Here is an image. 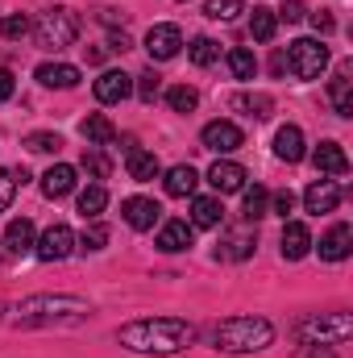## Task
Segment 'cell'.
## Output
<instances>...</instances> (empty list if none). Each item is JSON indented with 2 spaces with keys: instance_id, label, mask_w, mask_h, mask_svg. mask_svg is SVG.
Returning a JSON list of instances; mask_svg holds the SVG:
<instances>
[{
  "instance_id": "8fae6325",
  "label": "cell",
  "mask_w": 353,
  "mask_h": 358,
  "mask_svg": "<svg viewBox=\"0 0 353 358\" xmlns=\"http://www.w3.org/2000/svg\"><path fill=\"white\" fill-rule=\"evenodd\" d=\"M91 92H96L100 104H121V100L133 96V76H125V71H104Z\"/></svg>"
},
{
  "instance_id": "1f68e13d",
  "label": "cell",
  "mask_w": 353,
  "mask_h": 358,
  "mask_svg": "<svg viewBox=\"0 0 353 358\" xmlns=\"http://www.w3.org/2000/svg\"><path fill=\"white\" fill-rule=\"evenodd\" d=\"M246 192V221H258L270 213V192H266L262 183H254V187H241Z\"/></svg>"
},
{
  "instance_id": "7dc6e473",
  "label": "cell",
  "mask_w": 353,
  "mask_h": 358,
  "mask_svg": "<svg viewBox=\"0 0 353 358\" xmlns=\"http://www.w3.org/2000/svg\"><path fill=\"white\" fill-rule=\"evenodd\" d=\"M108 50H117V55H125V50H129V38H125V34H117V38L108 42Z\"/></svg>"
},
{
  "instance_id": "9c48e42d",
  "label": "cell",
  "mask_w": 353,
  "mask_h": 358,
  "mask_svg": "<svg viewBox=\"0 0 353 358\" xmlns=\"http://www.w3.org/2000/svg\"><path fill=\"white\" fill-rule=\"evenodd\" d=\"M200 142H204V150H216V155H233L246 138H241V129L233 125V121H208L204 125V134H200Z\"/></svg>"
},
{
  "instance_id": "5b68a950",
  "label": "cell",
  "mask_w": 353,
  "mask_h": 358,
  "mask_svg": "<svg viewBox=\"0 0 353 358\" xmlns=\"http://www.w3.org/2000/svg\"><path fill=\"white\" fill-rule=\"evenodd\" d=\"M283 63H287V71L295 80H320L324 67H329V46L320 38H295Z\"/></svg>"
},
{
  "instance_id": "8992f818",
  "label": "cell",
  "mask_w": 353,
  "mask_h": 358,
  "mask_svg": "<svg viewBox=\"0 0 353 358\" xmlns=\"http://www.w3.org/2000/svg\"><path fill=\"white\" fill-rule=\"evenodd\" d=\"M21 321H54L59 313H88V304L84 300H75V296H33V300H25L21 308Z\"/></svg>"
},
{
  "instance_id": "7c38bea8",
  "label": "cell",
  "mask_w": 353,
  "mask_h": 358,
  "mask_svg": "<svg viewBox=\"0 0 353 358\" xmlns=\"http://www.w3.org/2000/svg\"><path fill=\"white\" fill-rule=\"evenodd\" d=\"M121 217H125L129 229H154V221L163 217V208H158L154 200H146V196H129V200L121 204Z\"/></svg>"
},
{
  "instance_id": "83f0119b",
  "label": "cell",
  "mask_w": 353,
  "mask_h": 358,
  "mask_svg": "<svg viewBox=\"0 0 353 358\" xmlns=\"http://www.w3.org/2000/svg\"><path fill=\"white\" fill-rule=\"evenodd\" d=\"M274 29H278V17H274V8L254 4V8H250V34H254V42H270V38H274Z\"/></svg>"
},
{
  "instance_id": "ac0fdd59",
  "label": "cell",
  "mask_w": 353,
  "mask_h": 358,
  "mask_svg": "<svg viewBox=\"0 0 353 358\" xmlns=\"http://www.w3.org/2000/svg\"><path fill=\"white\" fill-rule=\"evenodd\" d=\"M308 250H312L308 225H303V221H287V229H283V259H287V263H299Z\"/></svg>"
},
{
  "instance_id": "b9f144b4",
  "label": "cell",
  "mask_w": 353,
  "mask_h": 358,
  "mask_svg": "<svg viewBox=\"0 0 353 358\" xmlns=\"http://www.w3.org/2000/svg\"><path fill=\"white\" fill-rule=\"evenodd\" d=\"M13 196H17V176L8 167H0V213L13 204Z\"/></svg>"
},
{
  "instance_id": "f1b7e54d",
  "label": "cell",
  "mask_w": 353,
  "mask_h": 358,
  "mask_svg": "<svg viewBox=\"0 0 353 358\" xmlns=\"http://www.w3.org/2000/svg\"><path fill=\"white\" fill-rule=\"evenodd\" d=\"M108 208V192L100 187V183H91L80 192V213H84V221H100V213Z\"/></svg>"
},
{
  "instance_id": "e0dca14e",
  "label": "cell",
  "mask_w": 353,
  "mask_h": 358,
  "mask_svg": "<svg viewBox=\"0 0 353 358\" xmlns=\"http://www.w3.org/2000/svg\"><path fill=\"white\" fill-rule=\"evenodd\" d=\"M225 221V204L216 196H195L191 200V229H216Z\"/></svg>"
},
{
  "instance_id": "30bf717a",
  "label": "cell",
  "mask_w": 353,
  "mask_h": 358,
  "mask_svg": "<svg viewBox=\"0 0 353 358\" xmlns=\"http://www.w3.org/2000/svg\"><path fill=\"white\" fill-rule=\"evenodd\" d=\"M303 204H308V213H312V217L333 213V208L341 204V187H337V179H316V183L303 192Z\"/></svg>"
},
{
  "instance_id": "e575fe53",
  "label": "cell",
  "mask_w": 353,
  "mask_h": 358,
  "mask_svg": "<svg viewBox=\"0 0 353 358\" xmlns=\"http://www.w3.org/2000/svg\"><path fill=\"white\" fill-rule=\"evenodd\" d=\"M167 104H171L175 113H191V108L200 104V92L187 88V84H175V88H167Z\"/></svg>"
},
{
  "instance_id": "60d3db41",
  "label": "cell",
  "mask_w": 353,
  "mask_h": 358,
  "mask_svg": "<svg viewBox=\"0 0 353 358\" xmlns=\"http://www.w3.org/2000/svg\"><path fill=\"white\" fill-rule=\"evenodd\" d=\"M274 17H278V21H287V25H295V21H303V17H308V4H303V0H283V8H278Z\"/></svg>"
},
{
  "instance_id": "836d02e7",
  "label": "cell",
  "mask_w": 353,
  "mask_h": 358,
  "mask_svg": "<svg viewBox=\"0 0 353 358\" xmlns=\"http://www.w3.org/2000/svg\"><path fill=\"white\" fill-rule=\"evenodd\" d=\"M84 171H88L91 179H108V171H112V163H108L104 146H88V150H84Z\"/></svg>"
},
{
  "instance_id": "6da1fadb",
  "label": "cell",
  "mask_w": 353,
  "mask_h": 358,
  "mask_svg": "<svg viewBox=\"0 0 353 358\" xmlns=\"http://www.w3.org/2000/svg\"><path fill=\"white\" fill-rule=\"evenodd\" d=\"M121 346L137 350V355H179L183 346L195 342V325L179 321V317H146V321H129L121 325Z\"/></svg>"
},
{
  "instance_id": "ffe728a7",
  "label": "cell",
  "mask_w": 353,
  "mask_h": 358,
  "mask_svg": "<svg viewBox=\"0 0 353 358\" xmlns=\"http://www.w3.org/2000/svg\"><path fill=\"white\" fill-rule=\"evenodd\" d=\"M274 155L283 159V163H299L308 150H303V129L299 125H283L278 134H274Z\"/></svg>"
},
{
  "instance_id": "d4e9b609",
  "label": "cell",
  "mask_w": 353,
  "mask_h": 358,
  "mask_svg": "<svg viewBox=\"0 0 353 358\" xmlns=\"http://www.w3.org/2000/svg\"><path fill=\"white\" fill-rule=\"evenodd\" d=\"M254 246H258V234L254 229H229L225 242H220V255L225 259H250Z\"/></svg>"
},
{
  "instance_id": "ab89813d",
  "label": "cell",
  "mask_w": 353,
  "mask_h": 358,
  "mask_svg": "<svg viewBox=\"0 0 353 358\" xmlns=\"http://www.w3.org/2000/svg\"><path fill=\"white\" fill-rule=\"evenodd\" d=\"M104 242H108V229L96 221L91 229H84V238H80V250H104Z\"/></svg>"
},
{
  "instance_id": "74e56055",
  "label": "cell",
  "mask_w": 353,
  "mask_h": 358,
  "mask_svg": "<svg viewBox=\"0 0 353 358\" xmlns=\"http://www.w3.org/2000/svg\"><path fill=\"white\" fill-rule=\"evenodd\" d=\"M59 146H63L59 134H29L25 138V150H33V155H59Z\"/></svg>"
},
{
  "instance_id": "4fadbf2b",
  "label": "cell",
  "mask_w": 353,
  "mask_h": 358,
  "mask_svg": "<svg viewBox=\"0 0 353 358\" xmlns=\"http://www.w3.org/2000/svg\"><path fill=\"white\" fill-rule=\"evenodd\" d=\"M125 171H129V179H137V183H150V179L163 176V163L154 159V150L129 146V150H125Z\"/></svg>"
},
{
  "instance_id": "52a82bcc",
  "label": "cell",
  "mask_w": 353,
  "mask_h": 358,
  "mask_svg": "<svg viewBox=\"0 0 353 358\" xmlns=\"http://www.w3.org/2000/svg\"><path fill=\"white\" fill-rule=\"evenodd\" d=\"M71 250H75V234H71L63 221H54V225H50V229L33 242V255H38L42 263H63Z\"/></svg>"
},
{
  "instance_id": "bcb514c9",
  "label": "cell",
  "mask_w": 353,
  "mask_h": 358,
  "mask_svg": "<svg viewBox=\"0 0 353 358\" xmlns=\"http://www.w3.org/2000/svg\"><path fill=\"white\" fill-rule=\"evenodd\" d=\"M312 25H316V34H333V17L329 13H312Z\"/></svg>"
},
{
  "instance_id": "cb8c5ba5",
  "label": "cell",
  "mask_w": 353,
  "mask_h": 358,
  "mask_svg": "<svg viewBox=\"0 0 353 358\" xmlns=\"http://www.w3.org/2000/svg\"><path fill=\"white\" fill-rule=\"evenodd\" d=\"M350 63H341V71H337V80L329 84V100H333V108L341 113V117H353V80H350Z\"/></svg>"
},
{
  "instance_id": "484cf974",
  "label": "cell",
  "mask_w": 353,
  "mask_h": 358,
  "mask_svg": "<svg viewBox=\"0 0 353 358\" xmlns=\"http://www.w3.org/2000/svg\"><path fill=\"white\" fill-rule=\"evenodd\" d=\"M80 134L88 138V146H108V142L117 138V125H112V121H108L104 113H91V117H84Z\"/></svg>"
},
{
  "instance_id": "7402d4cb",
  "label": "cell",
  "mask_w": 353,
  "mask_h": 358,
  "mask_svg": "<svg viewBox=\"0 0 353 358\" xmlns=\"http://www.w3.org/2000/svg\"><path fill=\"white\" fill-rule=\"evenodd\" d=\"M38 84L42 88H75L80 84V67H71V63H42L38 67Z\"/></svg>"
},
{
  "instance_id": "2e32d148",
  "label": "cell",
  "mask_w": 353,
  "mask_h": 358,
  "mask_svg": "<svg viewBox=\"0 0 353 358\" xmlns=\"http://www.w3.org/2000/svg\"><path fill=\"white\" fill-rule=\"evenodd\" d=\"M312 163H316L320 176H345V171H350V159H345V150H341L337 142H320V146L312 150Z\"/></svg>"
},
{
  "instance_id": "4dcf8cb0",
  "label": "cell",
  "mask_w": 353,
  "mask_h": 358,
  "mask_svg": "<svg viewBox=\"0 0 353 358\" xmlns=\"http://www.w3.org/2000/svg\"><path fill=\"white\" fill-rule=\"evenodd\" d=\"M187 59H191L195 67H212V63L220 59V46H216L212 38H204V34H200V38H191V46H187Z\"/></svg>"
},
{
  "instance_id": "d6a6232c",
  "label": "cell",
  "mask_w": 353,
  "mask_h": 358,
  "mask_svg": "<svg viewBox=\"0 0 353 358\" xmlns=\"http://www.w3.org/2000/svg\"><path fill=\"white\" fill-rule=\"evenodd\" d=\"M233 108H246L250 117L266 121V117H270V108H274V100H270V96H262V92H254V96H233Z\"/></svg>"
},
{
  "instance_id": "7bdbcfd3",
  "label": "cell",
  "mask_w": 353,
  "mask_h": 358,
  "mask_svg": "<svg viewBox=\"0 0 353 358\" xmlns=\"http://www.w3.org/2000/svg\"><path fill=\"white\" fill-rule=\"evenodd\" d=\"M96 21H104V25H125V21H129V13H125V8H108V4H104V8H96Z\"/></svg>"
},
{
  "instance_id": "9a60e30c",
  "label": "cell",
  "mask_w": 353,
  "mask_h": 358,
  "mask_svg": "<svg viewBox=\"0 0 353 358\" xmlns=\"http://www.w3.org/2000/svg\"><path fill=\"white\" fill-rule=\"evenodd\" d=\"M353 250V229L350 225H333L324 238H320V259L324 263H341V259H350Z\"/></svg>"
},
{
  "instance_id": "ee69618b",
  "label": "cell",
  "mask_w": 353,
  "mask_h": 358,
  "mask_svg": "<svg viewBox=\"0 0 353 358\" xmlns=\"http://www.w3.org/2000/svg\"><path fill=\"white\" fill-rule=\"evenodd\" d=\"M270 208H274L278 217H287V213L295 208V196H291V192H274V196H270Z\"/></svg>"
},
{
  "instance_id": "f35d334b",
  "label": "cell",
  "mask_w": 353,
  "mask_h": 358,
  "mask_svg": "<svg viewBox=\"0 0 353 358\" xmlns=\"http://www.w3.org/2000/svg\"><path fill=\"white\" fill-rule=\"evenodd\" d=\"M158 92H163V76H158V71H154V67H150V71H142V76H137V96H142V100H146V104H150V100H154V96H158Z\"/></svg>"
},
{
  "instance_id": "4316f807",
  "label": "cell",
  "mask_w": 353,
  "mask_h": 358,
  "mask_svg": "<svg viewBox=\"0 0 353 358\" xmlns=\"http://www.w3.org/2000/svg\"><path fill=\"white\" fill-rule=\"evenodd\" d=\"M167 192L171 196H195V187H200V176H195V167L191 163H179V167H171L167 171Z\"/></svg>"
},
{
  "instance_id": "5bb4252c",
  "label": "cell",
  "mask_w": 353,
  "mask_h": 358,
  "mask_svg": "<svg viewBox=\"0 0 353 358\" xmlns=\"http://www.w3.org/2000/svg\"><path fill=\"white\" fill-rule=\"evenodd\" d=\"M246 167L241 163H229V159H216L212 163V171H208V183L216 187V192H241L246 187Z\"/></svg>"
},
{
  "instance_id": "277c9868",
  "label": "cell",
  "mask_w": 353,
  "mask_h": 358,
  "mask_svg": "<svg viewBox=\"0 0 353 358\" xmlns=\"http://www.w3.org/2000/svg\"><path fill=\"white\" fill-rule=\"evenodd\" d=\"M33 38H38V46H46V50H67V46L80 38V17H75L71 8H46V13L38 17V25H33Z\"/></svg>"
},
{
  "instance_id": "f6af8a7d",
  "label": "cell",
  "mask_w": 353,
  "mask_h": 358,
  "mask_svg": "<svg viewBox=\"0 0 353 358\" xmlns=\"http://www.w3.org/2000/svg\"><path fill=\"white\" fill-rule=\"evenodd\" d=\"M13 88H17V84H13V71H4V67H0V104L13 96Z\"/></svg>"
},
{
  "instance_id": "3957f363",
  "label": "cell",
  "mask_w": 353,
  "mask_h": 358,
  "mask_svg": "<svg viewBox=\"0 0 353 358\" xmlns=\"http://www.w3.org/2000/svg\"><path fill=\"white\" fill-rule=\"evenodd\" d=\"M350 334V313H316V317H303L295 325V342H303V346H341Z\"/></svg>"
},
{
  "instance_id": "ba28073f",
  "label": "cell",
  "mask_w": 353,
  "mask_h": 358,
  "mask_svg": "<svg viewBox=\"0 0 353 358\" xmlns=\"http://www.w3.org/2000/svg\"><path fill=\"white\" fill-rule=\"evenodd\" d=\"M179 50H183V29H179V25H150V34H146V55H150L154 63L175 59Z\"/></svg>"
},
{
  "instance_id": "603a6c76",
  "label": "cell",
  "mask_w": 353,
  "mask_h": 358,
  "mask_svg": "<svg viewBox=\"0 0 353 358\" xmlns=\"http://www.w3.org/2000/svg\"><path fill=\"white\" fill-rule=\"evenodd\" d=\"M191 238H195V229H191L187 221H167V225L158 229V250L179 255V250H187V246H191Z\"/></svg>"
},
{
  "instance_id": "f546056e",
  "label": "cell",
  "mask_w": 353,
  "mask_h": 358,
  "mask_svg": "<svg viewBox=\"0 0 353 358\" xmlns=\"http://www.w3.org/2000/svg\"><path fill=\"white\" fill-rule=\"evenodd\" d=\"M229 71H233V80H254V76H258V59H254V50L233 46V50H229Z\"/></svg>"
},
{
  "instance_id": "44dd1931",
  "label": "cell",
  "mask_w": 353,
  "mask_h": 358,
  "mask_svg": "<svg viewBox=\"0 0 353 358\" xmlns=\"http://www.w3.org/2000/svg\"><path fill=\"white\" fill-rule=\"evenodd\" d=\"M33 242H38L33 221H29V217H13V221H8V229H4V246H8L13 255H29V250H33Z\"/></svg>"
},
{
  "instance_id": "8d00e7d4",
  "label": "cell",
  "mask_w": 353,
  "mask_h": 358,
  "mask_svg": "<svg viewBox=\"0 0 353 358\" xmlns=\"http://www.w3.org/2000/svg\"><path fill=\"white\" fill-rule=\"evenodd\" d=\"M204 13H208L212 21H233L237 13H246V0H208Z\"/></svg>"
},
{
  "instance_id": "d590c367",
  "label": "cell",
  "mask_w": 353,
  "mask_h": 358,
  "mask_svg": "<svg viewBox=\"0 0 353 358\" xmlns=\"http://www.w3.org/2000/svg\"><path fill=\"white\" fill-rule=\"evenodd\" d=\"M25 34H29V17H25V13H8V17H0V38L21 42Z\"/></svg>"
},
{
  "instance_id": "7a4b0ae2",
  "label": "cell",
  "mask_w": 353,
  "mask_h": 358,
  "mask_svg": "<svg viewBox=\"0 0 353 358\" xmlns=\"http://www.w3.org/2000/svg\"><path fill=\"white\" fill-rule=\"evenodd\" d=\"M274 342V325L262 317H229L216 325V350L225 355H254Z\"/></svg>"
},
{
  "instance_id": "d6986e66",
  "label": "cell",
  "mask_w": 353,
  "mask_h": 358,
  "mask_svg": "<svg viewBox=\"0 0 353 358\" xmlns=\"http://www.w3.org/2000/svg\"><path fill=\"white\" fill-rule=\"evenodd\" d=\"M42 192H46L50 200L71 196V192H75V167H71V163H54V167L42 176Z\"/></svg>"
}]
</instances>
